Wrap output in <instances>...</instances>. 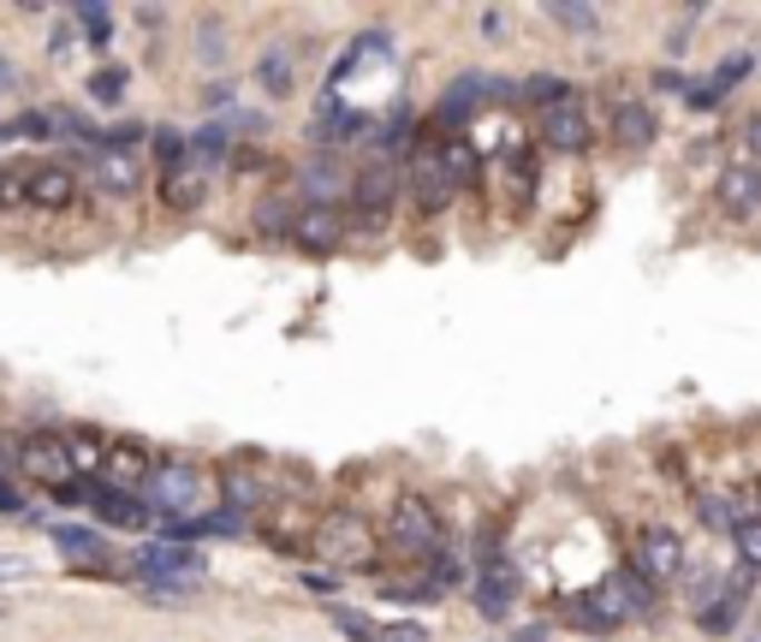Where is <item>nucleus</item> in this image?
Returning a JSON list of instances; mask_svg holds the SVG:
<instances>
[{"mask_svg": "<svg viewBox=\"0 0 761 642\" xmlns=\"http://www.w3.org/2000/svg\"><path fill=\"white\" fill-rule=\"evenodd\" d=\"M126 90H131V66H101V72L90 78V96L101 101V108H113Z\"/></svg>", "mask_w": 761, "mask_h": 642, "instance_id": "obj_30", "label": "nucleus"}, {"mask_svg": "<svg viewBox=\"0 0 761 642\" xmlns=\"http://www.w3.org/2000/svg\"><path fill=\"white\" fill-rule=\"evenodd\" d=\"M327 619H334V624H339V631L352 636V642H381V636H387V631H381L375 619H363V613H352V606H327Z\"/></svg>", "mask_w": 761, "mask_h": 642, "instance_id": "obj_32", "label": "nucleus"}, {"mask_svg": "<svg viewBox=\"0 0 761 642\" xmlns=\"http://www.w3.org/2000/svg\"><path fill=\"white\" fill-rule=\"evenodd\" d=\"M72 24H83L90 48H108V42H113V12L101 7V0H78V7H72Z\"/></svg>", "mask_w": 761, "mask_h": 642, "instance_id": "obj_24", "label": "nucleus"}, {"mask_svg": "<svg viewBox=\"0 0 761 642\" xmlns=\"http://www.w3.org/2000/svg\"><path fill=\"white\" fill-rule=\"evenodd\" d=\"M220 494H227V506L233 512H256V506H263V476H250V471H227V476H220Z\"/></svg>", "mask_w": 761, "mask_h": 642, "instance_id": "obj_23", "label": "nucleus"}, {"mask_svg": "<svg viewBox=\"0 0 761 642\" xmlns=\"http://www.w3.org/2000/svg\"><path fill=\"white\" fill-rule=\"evenodd\" d=\"M19 471L48 482V488H60V482H72L83 464L72 453V435H55V428H42V435H24L19 441Z\"/></svg>", "mask_w": 761, "mask_h": 642, "instance_id": "obj_3", "label": "nucleus"}, {"mask_svg": "<svg viewBox=\"0 0 761 642\" xmlns=\"http://www.w3.org/2000/svg\"><path fill=\"white\" fill-rule=\"evenodd\" d=\"M441 161H446V179H453L458 190L476 185V149L464 144V137H446V144H441Z\"/></svg>", "mask_w": 761, "mask_h": 642, "instance_id": "obj_25", "label": "nucleus"}, {"mask_svg": "<svg viewBox=\"0 0 761 642\" xmlns=\"http://www.w3.org/2000/svg\"><path fill=\"white\" fill-rule=\"evenodd\" d=\"M131 571L144 583H202V553H190L179 542H149L131 560Z\"/></svg>", "mask_w": 761, "mask_h": 642, "instance_id": "obj_7", "label": "nucleus"}, {"mask_svg": "<svg viewBox=\"0 0 761 642\" xmlns=\"http://www.w3.org/2000/svg\"><path fill=\"white\" fill-rule=\"evenodd\" d=\"M19 571H24V565L12 560V553H0V583H12V577H19Z\"/></svg>", "mask_w": 761, "mask_h": 642, "instance_id": "obj_43", "label": "nucleus"}, {"mask_svg": "<svg viewBox=\"0 0 761 642\" xmlns=\"http://www.w3.org/2000/svg\"><path fill=\"white\" fill-rule=\"evenodd\" d=\"M72 19H66V24H55V37H48V55H55V60H66V55H72Z\"/></svg>", "mask_w": 761, "mask_h": 642, "instance_id": "obj_38", "label": "nucleus"}, {"mask_svg": "<svg viewBox=\"0 0 761 642\" xmlns=\"http://www.w3.org/2000/svg\"><path fill=\"white\" fill-rule=\"evenodd\" d=\"M155 464H144V446L137 441H119L108 453V482H119V494H131V482H149Z\"/></svg>", "mask_w": 761, "mask_h": 642, "instance_id": "obj_21", "label": "nucleus"}, {"mask_svg": "<svg viewBox=\"0 0 761 642\" xmlns=\"http://www.w3.org/2000/svg\"><path fill=\"white\" fill-rule=\"evenodd\" d=\"M399 167L393 161H375V167H363L357 179H352V203H357V227H381L387 220V208L399 203Z\"/></svg>", "mask_w": 761, "mask_h": 642, "instance_id": "obj_5", "label": "nucleus"}, {"mask_svg": "<svg viewBox=\"0 0 761 642\" xmlns=\"http://www.w3.org/2000/svg\"><path fill=\"white\" fill-rule=\"evenodd\" d=\"M190 155H197V161H209V167H220V161L233 155V126H227V119H209L202 131H190Z\"/></svg>", "mask_w": 761, "mask_h": 642, "instance_id": "obj_22", "label": "nucleus"}, {"mask_svg": "<svg viewBox=\"0 0 761 642\" xmlns=\"http://www.w3.org/2000/svg\"><path fill=\"white\" fill-rule=\"evenodd\" d=\"M131 19H137V24H144V30H161V19H167V12H161V7H137V12H131Z\"/></svg>", "mask_w": 761, "mask_h": 642, "instance_id": "obj_40", "label": "nucleus"}, {"mask_svg": "<svg viewBox=\"0 0 761 642\" xmlns=\"http://www.w3.org/2000/svg\"><path fill=\"white\" fill-rule=\"evenodd\" d=\"M654 131H661V119H654L649 101H619V108H613V137L625 149H649Z\"/></svg>", "mask_w": 761, "mask_h": 642, "instance_id": "obj_16", "label": "nucleus"}, {"mask_svg": "<svg viewBox=\"0 0 761 642\" xmlns=\"http://www.w3.org/2000/svg\"><path fill=\"white\" fill-rule=\"evenodd\" d=\"M696 512L708 530H738V500L732 494H696Z\"/></svg>", "mask_w": 761, "mask_h": 642, "instance_id": "obj_31", "label": "nucleus"}, {"mask_svg": "<svg viewBox=\"0 0 761 642\" xmlns=\"http://www.w3.org/2000/svg\"><path fill=\"white\" fill-rule=\"evenodd\" d=\"M298 215H304L298 203H286V197H268L263 208H256V233L280 238V233H291V227H298Z\"/></svg>", "mask_w": 761, "mask_h": 642, "instance_id": "obj_27", "label": "nucleus"}, {"mask_svg": "<svg viewBox=\"0 0 761 642\" xmlns=\"http://www.w3.org/2000/svg\"><path fill=\"white\" fill-rule=\"evenodd\" d=\"M48 535H55V547L66 553V560H83V565H108V542H101L96 530H83V524H55Z\"/></svg>", "mask_w": 761, "mask_h": 642, "instance_id": "obj_18", "label": "nucleus"}, {"mask_svg": "<svg viewBox=\"0 0 761 642\" xmlns=\"http://www.w3.org/2000/svg\"><path fill=\"white\" fill-rule=\"evenodd\" d=\"M202 108H233V83H209V90H202Z\"/></svg>", "mask_w": 761, "mask_h": 642, "instance_id": "obj_39", "label": "nucleus"}, {"mask_svg": "<svg viewBox=\"0 0 761 642\" xmlns=\"http://www.w3.org/2000/svg\"><path fill=\"white\" fill-rule=\"evenodd\" d=\"M517 589H524V577H517V565H488V577L476 583V606H482V619H512V601H517Z\"/></svg>", "mask_w": 761, "mask_h": 642, "instance_id": "obj_13", "label": "nucleus"}, {"mask_svg": "<svg viewBox=\"0 0 761 642\" xmlns=\"http://www.w3.org/2000/svg\"><path fill=\"white\" fill-rule=\"evenodd\" d=\"M72 197H78V179H72V167H37L30 172V203L37 208H72Z\"/></svg>", "mask_w": 761, "mask_h": 642, "instance_id": "obj_17", "label": "nucleus"}, {"mask_svg": "<svg viewBox=\"0 0 761 642\" xmlns=\"http://www.w3.org/2000/svg\"><path fill=\"white\" fill-rule=\"evenodd\" d=\"M19 203H30V179L0 167V208H19Z\"/></svg>", "mask_w": 761, "mask_h": 642, "instance_id": "obj_37", "label": "nucleus"}, {"mask_svg": "<svg viewBox=\"0 0 761 642\" xmlns=\"http://www.w3.org/2000/svg\"><path fill=\"white\" fill-rule=\"evenodd\" d=\"M590 137H595V126H590V113H583L577 101L542 108V144H547V149H560V155H583V149H590Z\"/></svg>", "mask_w": 761, "mask_h": 642, "instance_id": "obj_11", "label": "nucleus"}, {"mask_svg": "<svg viewBox=\"0 0 761 642\" xmlns=\"http://www.w3.org/2000/svg\"><path fill=\"white\" fill-rule=\"evenodd\" d=\"M590 595H595V606H601L613 624H625V619H643L649 606H654V583H643L636 571H607V577H601Z\"/></svg>", "mask_w": 761, "mask_h": 642, "instance_id": "obj_6", "label": "nucleus"}, {"mask_svg": "<svg viewBox=\"0 0 761 642\" xmlns=\"http://www.w3.org/2000/svg\"><path fill=\"white\" fill-rule=\"evenodd\" d=\"M108 530H149V500H137V494H119V488H101L96 494V506H90Z\"/></svg>", "mask_w": 761, "mask_h": 642, "instance_id": "obj_14", "label": "nucleus"}, {"mask_svg": "<svg viewBox=\"0 0 761 642\" xmlns=\"http://www.w3.org/2000/svg\"><path fill=\"white\" fill-rule=\"evenodd\" d=\"M743 72H750V55H725V60L714 66V78H708V83H714L720 101H725V96H732V83H743Z\"/></svg>", "mask_w": 761, "mask_h": 642, "instance_id": "obj_34", "label": "nucleus"}, {"mask_svg": "<svg viewBox=\"0 0 761 642\" xmlns=\"http://www.w3.org/2000/svg\"><path fill=\"white\" fill-rule=\"evenodd\" d=\"M256 83H263L268 96H291V60H286V48H268V55L256 60Z\"/></svg>", "mask_w": 761, "mask_h": 642, "instance_id": "obj_26", "label": "nucleus"}, {"mask_svg": "<svg viewBox=\"0 0 761 642\" xmlns=\"http://www.w3.org/2000/svg\"><path fill=\"white\" fill-rule=\"evenodd\" d=\"M345 233H352V220H345L339 208L327 203V208H304L298 227H291V245L309 250V256H327V250H339V245H345Z\"/></svg>", "mask_w": 761, "mask_h": 642, "instance_id": "obj_12", "label": "nucleus"}, {"mask_svg": "<svg viewBox=\"0 0 761 642\" xmlns=\"http://www.w3.org/2000/svg\"><path fill=\"white\" fill-rule=\"evenodd\" d=\"M547 636V624H524V631H517V642H542Z\"/></svg>", "mask_w": 761, "mask_h": 642, "instance_id": "obj_45", "label": "nucleus"}, {"mask_svg": "<svg viewBox=\"0 0 761 642\" xmlns=\"http://www.w3.org/2000/svg\"><path fill=\"white\" fill-rule=\"evenodd\" d=\"M743 137H750V149H755V155H761V113H755V119H750V126H743Z\"/></svg>", "mask_w": 761, "mask_h": 642, "instance_id": "obj_44", "label": "nucleus"}, {"mask_svg": "<svg viewBox=\"0 0 761 642\" xmlns=\"http://www.w3.org/2000/svg\"><path fill=\"white\" fill-rule=\"evenodd\" d=\"M517 96H530L535 108H560V101H571V83L553 78V72H535V78L517 83Z\"/></svg>", "mask_w": 761, "mask_h": 642, "instance_id": "obj_28", "label": "nucleus"}, {"mask_svg": "<svg viewBox=\"0 0 761 642\" xmlns=\"http://www.w3.org/2000/svg\"><path fill=\"white\" fill-rule=\"evenodd\" d=\"M411 203H417L423 208V215H441V208L446 203H453V179H446V161H441V149H423L417 155V161H411Z\"/></svg>", "mask_w": 761, "mask_h": 642, "instance_id": "obj_10", "label": "nucleus"}, {"mask_svg": "<svg viewBox=\"0 0 761 642\" xmlns=\"http://www.w3.org/2000/svg\"><path fill=\"white\" fill-rule=\"evenodd\" d=\"M547 19H553V24H565V30H595V24H601V12H595V7H571V0H553Z\"/></svg>", "mask_w": 761, "mask_h": 642, "instance_id": "obj_33", "label": "nucleus"}, {"mask_svg": "<svg viewBox=\"0 0 761 642\" xmlns=\"http://www.w3.org/2000/svg\"><path fill=\"white\" fill-rule=\"evenodd\" d=\"M298 185H304V197H309V208H327V197L345 185V167L334 161V155H316V161H304V172H298Z\"/></svg>", "mask_w": 761, "mask_h": 642, "instance_id": "obj_19", "label": "nucleus"}, {"mask_svg": "<svg viewBox=\"0 0 761 642\" xmlns=\"http://www.w3.org/2000/svg\"><path fill=\"white\" fill-rule=\"evenodd\" d=\"M387 535H393V542H399L405 553H423V560H435L441 542H446V524L435 517V506H428V500L405 494L399 506H393V517H387Z\"/></svg>", "mask_w": 761, "mask_h": 642, "instance_id": "obj_4", "label": "nucleus"}, {"mask_svg": "<svg viewBox=\"0 0 761 642\" xmlns=\"http://www.w3.org/2000/svg\"><path fill=\"white\" fill-rule=\"evenodd\" d=\"M209 185H215V167L197 161V155H185L179 167L161 172V208H172V215H190V208H202Z\"/></svg>", "mask_w": 761, "mask_h": 642, "instance_id": "obj_9", "label": "nucleus"}, {"mask_svg": "<svg viewBox=\"0 0 761 642\" xmlns=\"http://www.w3.org/2000/svg\"><path fill=\"white\" fill-rule=\"evenodd\" d=\"M732 542H738V565L761 571V512H743V517H738Z\"/></svg>", "mask_w": 761, "mask_h": 642, "instance_id": "obj_29", "label": "nucleus"}, {"mask_svg": "<svg viewBox=\"0 0 761 642\" xmlns=\"http://www.w3.org/2000/svg\"><path fill=\"white\" fill-rule=\"evenodd\" d=\"M636 577H643V583L684 577V542L666 524H649L643 535H636Z\"/></svg>", "mask_w": 761, "mask_h": 642, "instance_id": "obj_8", "label": "nucleus"}, {"mask_svg": "<svg viewBox=\"0 0 761 642\" xmlns=\"http://www.w3.org/2000/svg\"><path fill=\"white\" fill-rule=\"evenodd\" d=\"M309 547H316V560H327L334 571H369V530H363L352 512L322 517V530L309 535Z\"/></svg>", "mask_w": 761, "mask_h": 642, "instance_id": "obj_2", "label": "nucleus"}, {"mask_svg": "<svg viewBox=\"0 0 761 642\" xmlns=\"http://www.w3.org/2000/svg\"><path fill=\"white\" fill-rule=\"evenodd\" d=\"M571 624H577V631H613V619H607V613H601V606H595V595L571 601Z\"/></svg>", "mask_w": 761, "mask_h": 642, "instance_id": "obj_36", "label": "nucleus"}, {"mask_svg": "<svg viewBox=\"0 0 761 642\" xmlns=\"http://www.w3.org/2000/svg\"><path fill=\"white\" fill-rule=\"evenodd\" d=\"M19 506H24V500H19V488H12L7 476H0V512H19Z\"/></svg>", "mask_w": 761, "mask_h": 642, "instance_id": "obj_41", "label": "nucleus"}, {"mask_svg": "<svg viewBox=\"0 0 761 642\" xmlns=\"http://www.w3.org/2000/svg\"><path fill=\"white\" fill-rule=\"evenodd\" d=\"M738 642H761V606H755L750 619H743V631H738Z\"/></svg>", "mask_w": 761, "mask_h": 642, "instance_id": "obj_42", "label": "nucleus"}, {"mask_svg": "<svg viewBox=\"0 0 761 642\" xmlns=\"http://www.w3.org/2000/svg\"><path fill=\"white\" fill-rule=\"evenodd\" d=\"M197 60H202V66H220V60H227V30H220V24H202V30H197Z\"/></svg>", "mask_w": 761, "mask_h": 642, "instance_id": "obj_35", "label": "nucleus"}, {"mask_svg": "<svg viewBox=\"0 0 761 642\" xmlns=\"http://www.w3.org/2000/svg\"><path fill=\"white\" fill-rule=\"evenodd\" d=\"M720 208L725 215H755L761 208V167H725L720 172Z\"/></svg>", "mask_w": 761, "mask_h": 642, "instance_id": "obj_15", "label": "nucleus"}, {"mask_svg": "<svg viewBox=\"0 0 761 642\" xmlns=\"http://www.w3.org/2000/svg\"><path fill=\"white\" fill-rule=\"evenodd\" d=\"M144 500H149L155 517H197L202 500H209V476H202L197 464H185V458H167V464L149 471Z\"/></svg>", "mask_w": 761, "mask_h": 642, "instance_id": "obj_1", "label": "nucleus"}, {"mask_svg": "<svg viewBox=\"0 0 761 642\" xmlns=\"http://www.w3.org/2000/svg\"><path fill=\"white\" fill-rule=\"evenodd\" d=\"M96 185L108 190V197H131L137 190V167H131V155H119V149H96Z\"/></svg>", "mask_w": 761, "mask_h": 642, "instance_id": "obj_20", "label": "nucleus"}]
</instances>
